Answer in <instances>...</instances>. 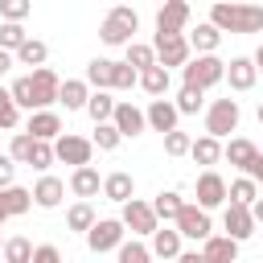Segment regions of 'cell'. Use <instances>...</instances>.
I'll return each mask as SVG.
<instances>
[{"mask_svg":"<svg viewBox=\"0 0 263 263\" xmlns=\"http://www.w3.org/2000/svg\"><path fill=\"white\" fill-rule=\"evenodd\" d=\"M4 263H33V242L29 238H8L4 242Z\"/></svg>","mask_w":263,"mask_h":263,"instance_id":"8d00e7d4","label":"cell"},{"mask_svg":"<svg viewBox=\"0 0 263 263\" xmlns=\"http://www.w3.org/2000/svg\"><path fill=\"white\" fill-rule=\"evenodd\" d=\"M29 152H33V136H29V132H16V136H12V148H8L12 164H29Z\"/></svg>","mask_w":263,"mask_h":263,"instance_id":"7bdbcfd3","label":"cell"},{"mask_svg":"<svg viewBox=\"0 0 263 263\" xmlns=\"http://www.w3.org/2000/svg\"><path fill=\"white\" fill-rule=\"evenodd\" d=\"M123 222L119 218H99L90 230H86V247L95 251V255H103V251H119L123 247Z\"/></svg>","mask_w":263,"mask_h":263,"instance_id":"8992f818","label":"cell"},{"mask_svg":"<svg viewBox=\"0 0 263 263\" xmlns=\"http://www.w3.org/2000/svg\"><path fill=\"white\" fill-rule=\"evenodd\" d=\"M201 103H205V99H201V90L181 86V95H177V103H173V107H177V115H197V111H201Z\"/></svg>","mask_w":263,"mask_h":263,"instance_id":"ab89813d","label":"cell"},{"mask_svg":"<svg viewBox=\"0 0 263 263\" xmlns=\"http://www.w3.org/2000/svg\"><path fill=\"white\" fill-rule=\"evenodd\" d=\"M33 263H62V251L49 247V242L45 247H33Z\"/></svg>","mask_w":263,"mask_h":263,"instance_id":"c3c4849f","label":"cell"},{"mask_svg":"<svg viewBox=\"0 0 263 263\" xmlns=\"http://www.w3.org/2000/svg\"><path fill=\"white\" fill-rule=\"evenodd\" d=\"M33 78V111H49V103H58V90H62V78L49 70V66H41V70H33L29 74Z\"/></svg>","mask_w":263,"mask_h":263,"instance_id":"9c48e42d","label":"cell"},{"mask_svg":"<svg viewBox=\"0 0 263 263\" xmlns=\"http://www.w3.org/2000/svg\"><path fill=\"white\" fill-rule=\"evenodd\" d=\"M148 251H152V259H177V255H181V234H177V230H168V226H164V230L156 226V234H152V247H148Z\"/></svg>","mask_w":263,"mask_h":263,"instance_id":"d4e9b609","label":"cell"},{"mask_svg":"<svg viewBox=\"0 0 263 263\" xmlns=\"http://www.w3.org/2000/svg\"><path fill=\"white\" fill-rule=\"evenodd\" d=\"M4 222H8V214H4V210H0V226H4Z\"/></svg>","mask_w":263,"mask_h":263,"instance_id":"9f6ffc18","label":"cell"},{"mask_svg":"<svg viewBox=\"0 0 263 263\" xmlns=\"http://www.w3.org/2000/svg\"><path fill=\"white\" fill-rule=\"evenodd\" d=\"M86 86L111 90V86H115V62H111V58H95V62L86 66Z\"/></svg>","mask_w":263,"mask_h":263,"instance_id":"4316f807","label":"cell"},{"mask_svg":"<svg viewBox=\"0 0 263 263\" xmlns=\"http://www.w3.org/2000/svg\"><path fill=\"white\" fill-rule=\"evenodd\" d=\"M238 119H242V107H238V99H214L210 107H205V136L210 140H222V136H230L234 127H238Z\"/></svg>","mask_w":263,"mask_h":263,"instance_id":"277c9868","label":"cell"},{"mask_svg":"<svg viewBox=\"0 0 263 263\" xmlns=\"http://www.w3.org/2000/svg\"><path fill=\"white\" fill-rule=\"evenodd\" d=\"M222 201H226V181H222L214 168H205V173L197 177V205L210 214V210H214V205H222Z\"/></svg>","mask_w":263,"mask_h":263,"instance_id":"7c38bea8","label":"cell"},{"mask_svg":"<svg viewBox=\"0 0 263 263\" xmlns=\"http://www.w3.org/2000/svg\"><path fill=\"white\" fill-rule=\"evenodd\" d=\"M251 62H255V70H263V45L255 49V58H251Z\"/></svg>","mask_w":263,"mask_h":263,"instance_id":"11a10c76","label":"cell"},{"mask_svg":"<svg viewBox=\"0 0 263 263\" xmlns=\"http://www.w3.org/2000/svg\"><path fill=\"white\" fill-rule=\"evenodd\" d=\"M95 222H99V218H95L90 201H78V205H70V210H66V226H70V230H78V234H86Z\"/></svg>","mask_w":263,"mask_h":263,"instance_id":"836d02e7","label":"cell"},{"mask_svg":"<svg viewBox=\"0 0 263 263\" xmlns=\"http://www.w3.org/2000/svg\"><path fill=\"white\" fill-rule=\"evenodd\" d=\"M251 218H255V226L263 222V197H255V205H251Z\"/></svg>","mask_w":263,"mask_h":263,"instance_id":"f5cc1de1","label":"cell"},{"mask_svg":"<svg viewBox=\"0 0 263 263\" xmlns=\"http://www.w3.org/2000/svg\"><path fill=\"white\" fill-rule=\"evenodd\" d=\"M173 230L181 234V238H193V242H205L210 234H214V226H210V214L201 210V205H181V214H177V222H173Z\"/></svg>","mask_w":263,"mask_h":263,"instance_id":"5b68a950","label":"cell"},{"mask_svg":"<svg viewBox=\"0 0 263 263\" xmlns=\"http://www.w3.org/2000/svg\"><path fill=\"white\" fill-rule=\"evenodd\" d=\"M201 259L205 263H234L238 259V242H230L226 234H210L201 242Z\"/></svg>","mask_w":263,"mask_h":263,"instance_id":"ffe728a7","label":"cell"},{"mask_svg":"<svg viewBox=\"0 0 263 263\" xmlns=\"http://www.w3.org/2000/svg\"><path fill=\"white\" fill-rule=\"evenodd\" d=\"M29 205H33V189H21V185H8V189H0V210H4L8 218H21V214H29Z\"/></svg>","mask_w":263,"mask_h":263,"instance_id":"7402d4cb","label":"cell"},{"mask_svg":"<svg viewBox=\"0 0 263 263\" xmlns=\"http://www.w3.org/2000/svg\"><path fill=\"white\" fill-rule=\"evenodd\" d=\"M255 78H259V70H255L251 58H230L226 62V78L222 82H230V90H251Z\"/></svg>","mask_w":263,"mask_h":263,"instance_id":"e0dca14e","label":"cell"},{"mask_svg":"<svg viewBox=\"0 0 263 263\" xmlns=\"http://www.w3.org/2000/svg\"><path fill=\"white\" fill-rule=\"evenodd\" d=\"M189 156H193L197 164H205V168H210V164H218V160H222V144H218V140H210V136H201V140H193Z\"/></svg>","mask_w":263,"mask_h":263,"instance_id":"d6a6232c","label":"cell"},{"mask_svg":"<svg viewBox=\"0 0 263 263\" xmlns=\"http://www.w3.org/2000/svg\"><path fill=\"white\" fill-rule=\"evenodd\" d=\"M123 62H127V66H132V70L140 74V70L156 66V53H152V45H144V41H132V45H127V58H123Z\"/></svg>","mask_w":263,"mask_h":263,"instance_id":"e575fe53","label":"cell"},{"mask_svg":"<svg viewBox=\"0 0 263 263\" xmlns=\"http://www.w3.org/2000/svg\"><path fill=\"white\" fill-rule=\"evenodd\" d=\"M185 41H189V49H197V53H214V49H218V41H222V33H218L210 21H201Z\"/></svg>","mask_w":263,"mask_h":263,"instance_id":"83f0119b","label":"cell"},{"mask_svg":"<svg viewBox=\"0 0 263 263\" xmlns=\"http://www.w3.org/2000/svg\"><path fill=\"white\" fill-rule=\"evenodd\" d=\"M132 193H136V181H132V173L115 168V173H107V177H103V197H107V201H119V205H127V201H132Z\"/></svg>","mask_w":263,"mask_h":263,"instance_id":"ac0fdd59","label":"cell"},{"mask_svg":"<svg viewBox=\"0 0 263 263\" xmlns=\"http://www.w3.org/2000/svg\"><path fill=\"white\" fill-rule=\"evenodd\" d=\"M144 123H148L152 132L168 136V132H177V107H173L168 99H152L148 111H144Z\"/></svg>","mask_w":263,"mask_h":263,"instance_id":"5bb4252c","label":"cell"},{"mask_svg":"<svg viewBox=\"0 0 263 263\" xmlns=\"http://www.w3.org/2000/svg\"><path fill=\"white\" fill-rule=\"evenodd\" d=\"M111 127L123 136V140H132V136H140L148 123H144V111L140 107H132V103H115V115H111Z\"/></svg>","mask_w":263,"mask_h":263,"instance_id":"9a60e30c","label":"cell"},{"mask_svg":"<svg viewBox=\"0 0 263 263\" xmlns=\"http://www.w3.org/2000/svg\"><path fill=\"white\" fill-rule=\"evenodd\" d=\"M0 251H4V242H0Z\"/></svg>","mask_w":263,"mask_h":263,"instance_id":"680465c9","label":"cell"},{"mask_svg":"<svg viewBox=\"0 0 263 263\" xmlns=\"http://www.w3.org/2000/svg\"><path fill=\"white\" fill-rule=\"evenodd\" d=\"M119 263H152V251H148L144 242H136V238H132V242H123V247H119Z\"/></svg>","mask_w":263,"mask_h":263,"instance_id":"ee69618b","label":"cell"},{"mask_svg":"<svg viewBox=\"0 0 263 263\" xmlns=\"http://www.w3.org/2000/svg\"><path fill=\"white\" fill-rule=\"evenodd\" d=\"M140 29V16H136V8H127V4H115L111 12H107V21L99 25V37L107 41V45H132V33Z\"/></svg>","mask_w":263,"mask_h":263,"instance_id":"3957f363","label":"cell"},{"mask_svg":"<svg viewBox=\"0 0 263 263\" xmlns=\"http://www.w3.org/2000/svg\"><path fill=\"white\" fill-rule=\"evenodd\" d=\"M12 173H16L12 156H0V189H8V185H12Z\"/></svg>","mask_w":263,"mask_h":263,"instance_id":"681fc988","label":"cell"},{"mask_svg":"<svg viewBox=\"0 0 263 263\" xmlns=\"http://www.w3.org/2000/svg\"><path fill=\"white\" fill-rule=\"evenodd\" d=\"M222 226H226V238H230V242H242V238H251V234H255V218H251V210H247V205H226Z\"/></svg>","mask_w":263,"mask_h":263,"instance_id":"4fadbf2b","label":"cell"},{"mask_svg":"<svg viewBox=\"0 0 263 263\" xmlns=\"http://www.w3.org/2000/svg\"><path fill=\"white\" fill-rule=\"evenodd\" d=\"M177 263H205V259H201V251H181Z\"/></svg>","mask_w":263,"mask_h":263,"instance_id":"816d5d0a","label":"cell"},{"mask_svg":"<svg viewBox=\"0 0 263 263\" xmlns=\"http://www.w3.org/2000/svg\"><path fill=\"white\" fill-rule=\"evenodd\" d=\"M136 82H140V74H136L127 62H115V86H111V90H132Z\"/></svg>","mask_w":263,"mask_h":263,"instance_id":"7dc6e473","label":"cell"},{"mask_svg":"<svg viewBox=\"0 0 263 263\" xmlns=\"http://www.w3.org/2000/svg\"><path fill=\"white\" fill-rule=\"evenodd\" d=\"M189 25V4L185 0H164L156 8V37H181Z\"/></svg>","mask_w":263,"mask_h":263,"instance_id":"52a82bcc","label":"cell"},{"mask_svg":"<svg viewBox=\"0 0 263 263\" xmlns=\"http://www.w3.org/2000/svg\"><path fill=\"white\" fill-rule=\"evenodd\" d=\"M12 66H16V62H12V53H4V49H0V74H8Z\"/></svg>","mask_w":263,"mask_h":263,"instance_id":"db71d44e","label":"cell"},{"mask_svg":"<svg viewBox=\"0 0 263 263\" xmlns=\"http://www.w3.org/2000/svg\"><path fill=\"white\" fill-rule=\"evenodd\" d=\"M8 95H12V103H16V107H29V111H33V78H29V74H25V78H16V82L8 86Z\"/></svg>","mask_w":263,"mask_h":263,"instance_id":"b9f144b4","label":"cell"},{"mask_svg":"<svg viewBox=\"0 0 263 263\" xmlns=\"http://www.w3.org/2000/svg\"><path fill=\"white\" fill-rule=\"evenodd\" d=\"M259 123H263V103H259Z\"/></svg>","mask_w":263,"mask_h":263,"instance_id":"6f0895ef","label":"cell"},{"mask_svg":"<svg viewBox=\"0 0 263 263\" xmlns=\"http://www.w3.org/2000/svg\"><path fill=\"white\" fill-rule=\"evenodd\" d=\"M25 41H29L25 25H8V21H0V49H4V53H16Z\"/></svg>","mask_w":263,"mask_h":263,"instance_id":"d590c367","label":"cell"},{"mask_svg":"<svg viewBox=\"0 0 263 263\" xmlns=\"http://www.w3.org/2000/svg\"><path fill=\"white\" fill-rule=\"evenodd\" d=\"M152 53H156V66L173 70V66H185L189 62V41H185V33L181 37H156L152 41Z\"/></svg>","mask_w":263,"mask_h":263,"instance_id":"30bf717a","label":"cell"},{"mask_svg":"<svg viewBox=\"0 0 263 263\" xmlns=\"http://www.w3.org/2000/svg\"><path fill=\"white\" fill-rule=\"evenodd\" d=\"M181 74H185V86H193V90H210V86H218L222 78H226V62L218 58V53H197V58H189L185 66H181Z\"/></svg>","mask_w":263,"mask_h":263,"instance_id":"7a4b0ae2","label":"cell"},{"mask_svg":"<svg viewBox=\"0 0 263 263\" xmlns=\"http://www.w3.org/2000/svg\"><path fill=\"white\" fill-rule=\"evenodd\" d=\"M45 58H49V45H45V41H37V37H29V41L12 53V62H16V66H33V70H41V66H45Z\"/></svg>","mask_w":263,"mask_h":263,"instance_id":"484cf974","label":"cell"},{"mask_svg":"<svg viewBox=\"0 0 263 263\" xmlns=\"http://www.w3.org/2000/svg\"><path fill=\"white\" fill-rule=\"evenodd\" d=\"M168 82H173V78H168L164 66H148V70H140V86H144L152 99H164V95H168Z\"/></svg>","mask_w":263,"mask_h":263,"instance_id":"f1b7e54d","label":"cell"},{"mask_svg":"<svg viewBox=\"0 0 263 263\" xmlns=\"http://www.w3.org/2000/svg\"><path fill=\"white\" fill-rule=\"evenodd\" d=\"M86 115L95 119V127H99V123H111V115H115V99H111L107 90H95V95L86 99Z\"/></svg>","mask_w":263,"mask_h":263,"instance_id":"1f68e13d","label":"cell"},{"mask_svg":"<svg viewBox=\"0 0 263 263\" xmlns=\"http://www.w3.org/2000/svg\"><path fill=\"white\" fill-rule=\"evenodd\" d=\"M90 144H95L99 152H115V148L123 144V136H119L111 123H99V127H95V136H90Z\"/></svg>","mask_w":263,"mask_h":263,"instance_id":"74e56055","label":"cell"},{"mask_svg":"<svg viewBox=\"0 0 263 263\" xmlns=\"http://www.w3.org/2000/svg\"><path fill=\"white\" fill-rule=\"evenodd\" d=\"M0 16H4L8 25H21V21L29 16V0H0Z\"/></svg>","mask_w":263,"mask_h":263,"instance_id":"f6af8a7d","label":"cell"},{"mask_svg":"<svg viewBox=\"0 0 263 263\" xmlns=\"http://www.w3.org/2000/svg\"><path fill=\"white\" fill-rule=\"evenodd\" d=\"M103 189V177L95 173V164H86V168H74L70 173V193L74 197H95Z\"/></svg>","mask_w":263,"mask_h":263,"instance_id":"cb8c5ba5","label":"cell"},{"mask_svg":"<svg viewBox=\"0 0 263 263\" xmlns=\"http://www.w3.org/2000/svg\"><path fill=\"white\" fill-rule=\"evenodd\" d=\"M242 177H251V181H255V185H259V181H263V152H259V156H255V160H251V168H247V173H242Z\"/></svg>","mask_w":263,"mask_h":263,"instance_id":"f907efd6","label":"cell"},{"mask_svg":"<svg viewBox=\"0 0 263 263\" xmlns=\"http://www.w3.org/2000/svg\"><path fill=\"white\" fill-rule=\"evenodd\" d=\"M90 152H95V144L90 140H82V136H58L53 140V160H62V164H74V168H86L90 164Z\"/></svg>","mask_w":263,"mask_h":263,"instance_id":"ba28073f","label":"cell"},{"mask_svg":"<svg viewBox=\"0 0 263 263\" xmlns=\"http://www.w3.org/2000/svg\"><path fill=\"white\" fill-rule=\"evenodd\" d=\"M210 25L218 33H263V4H214Z\"/></svg>","mask_w":263,"mask_h":263,"instance_id":"6da1fadb","label":"cell"},{"mask_svg":"<svg viewBox=\"0 0 263 263\" xmlns=\"http://www.w3.org/2000/svg\"><path fill=\"white\" fill-rule=\"evenodd\" d=\"M259 185H263V181H259Z\"/></svg>","mask_w":263,"mask_h":263,"instance_id":"91938a15","label":"cell"},{"mask_svg":"<svg viewBox=\"0 0 263 263\" xmlns=\"http://www.w3.org/2000/svg\"><path fill=\"white\" fill-rule=\"evenodd\" d=\"M16 123H21V107H16V103H12V95L0 86V132H12Z\"/></svg>","mask_w":263,"mask_h":263,"instance_id":"f35d334b","label":"cell"},{"mask_svg":"<svg viewBox=\"0 0 263 263\" xmlns=\"http://www.w3.org/2000/svg\"><path fill=\"white\" fill-rule=\"evenodd\" d=\"M255 197H259V185H255L251 177H238V181L226 185V201H230V205H247V210H251Z\"/></svg>","mask_w":263,"mask_h":263,"instance_id":"f546056e","label":"cell"},{"mask_svg":"<svg viewBox=\"0 0 263 263\" xmlns=\"http://www.w3.org/2000/svg\"><path fill=\"white\" fill-rule=\"evenodd\" d=\"M86 99H90L86 78H66L62 90H58V103H62L66 111H86Z\"/></svg>","mask_w":263,"mask_h":263,"instance_id":"44dd1931","label":"cell"},{"mask_svg":"<svg viewBox=\"0 0 263 263\" xmlns=\"http://www.w3.org/2000/svg\"><path fill=\"white\" fill-rule=\"evenodd\" d=\"M25 132H29L33 140H45V144H53V140L62 136V119H58V111H29V123H25Z\"/></svg>","mask_w":263,"mask_h":263,"instance_id":"2e32d148","label":"cell"},{"mask_svg":"<svg viewBox=\"0 0 263 263\" xmlns=\"http://www.w3.org/2000/svg\"><path fill=\"white\" fill-rule=\"evenodd\" d=\"M123 230H132V234H156V214H152V205L148 201H140V197H132L127 205H123Z\"/></svg>","mask_w":263,"mask_h":263,"instance_id":"8fae6325","label":"cell"},{"mask_svg":"<svg viewBox=\"0 0 263 263\" xmlns=\"http://www.w3.org/2000/svg\"><path fill=\"white\" fill-rule=\"evenodd\" d=\"M189 148H193V136H189V132L177 127V132L164 136V152H168V156H189Z\"/></svg>","mask_w":263,"mask_h":263,"instance_id":"60d3db41","label":"cell"},{"mask_svg":"<svg viewBox=\"0 0 263 263\" xmlns=\"http://www.w3.org/2000/svg\"><path fill=\"white\" fill-rule=\"evenodd\" d=\"M255 156H259V148H255L251 140H242V136H234V140L222 148V160H230V164H234V168H242V173L251 168V160H255Z\"/></svg>","mask_w":263,"mask_h":263,"instance_id":"603a6c76","label":"cell"},{"mask_svg":"<svg viewBox=\"0 0 263 263\" xmlns=\"http://www.w3.org/2000/svg\"><path fill=\"white\" fill-rule=\"evenodd\" d=\"M62 197H66V185H62L58 177H49V173L33 185V205H41V210H58Z\"/></svg>","mask_w":263,"mask_h":263,"instance_id":"d6986e66","label":"cell"},{"mask_svg":"<svg viewBox=\"0 0 263 263\" xmlns=\"http://www.w3.org/2000/svg\"><path fill=\"white\" fill-rule=\"evenodd\" d=\"M152 205V214H156V222L164 218V222H177V214H181V193L177 189H164V193H156V201H148Z\"/></svg>","mask_w":263,"mask_h":263,"instance_id":"4dcf8cb0","label":"cell"},{"mask_svg":"<svg viewBox=\"0 0 263 263\" xmlns=\"http://www.w3.org/2000/svg\"><path fill=\"white\" fill-rule=\"evenodd\" d=\"M29 164L45 173V168L53 164V144H45V140H33V152H29Z\"/></svg>","mask_w":263,"mask_h":263,"instance_id":"bcb514c9","label":"cell"}]
</instances>
